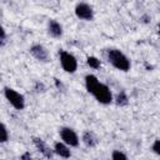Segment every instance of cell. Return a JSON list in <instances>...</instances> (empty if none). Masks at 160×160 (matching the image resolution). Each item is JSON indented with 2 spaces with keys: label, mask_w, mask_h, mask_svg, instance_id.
<instances>
[{
  "label": "cell",
  "mask_w": 160,
  "mask_h": 160,
  "mask_svg": "<svg viewBox=\"0 0 160 160\" xmlns=\"http://www.w3.org/2000/svg\"><path fill=\"white\" fill-rule=\"evenodd\" d=\"M85 86H86V90L100 104L108 105V104H110L112 101V95H111L110 89L105 84L100 82L95 75L89 74V75L85 76Z\"/></svg>",
  "instance_id": "cell-1"
},
{
  "label": "cell",
  "mask_w": 160,
  "mask_h": 160,
  "mask_svg": "<svg viewBox=\"0 0 160 160\" xmlns=\"http://www.w3.org/2000/svg\"><path fill=\"white\" fill-rule=\"evenodd\" d=\"M108 59H109V62L114 68H116L118 70H121V71H129L130 70V66H131L130 65V60L120 50L110 49L108 51Z\"/></svg>",
  "instance_id": "cell-2"
},
{
  "label": "cell",
  "mask_w": 160,
  "mask_h": 160,
  "mask_svg": "<svg viewBox=\"0 0 160 160\" xmlns=\"http://www.w3.org/2000/svg\"><path fill=\"white\" fill-rule=\"evenodd\" d=\"M4 95H5L6 100L10 102V105L12 108H15L16 110H22L25 108V99L16 90H14L11 88H4Z\"/></svg>",
  "instance_id": "cell-3"
},
{
  "label": "cell",
  "mask_w": 160,
  "mask_h": 160,
  "mask_svg": "<svg viewBox=\"0 0 160 160\" xmlns=\"http://www.w3.org/2000/svg\"><path fill=\"white\" fill-rule=\"evenodd\" d=\"M59 58H60V64H61L62 69L66 72L72 74V72L76 71V69H78V60H76V58L72 54H70V52H68L65 50H61L59 52Z\"/></svg>",
  "instance_id": "cell-4"
},
{
  "label": "cell",
  "mask_w": 160,
  "mask_h": 160,
  "mask_svg": "<svg viewBox=\"0 0 160 160\" xmlns=\"http://www.w3.org/2000/svg\"><path fill=\"white\" fill-rule=\"evenodd\" d=\"M60 138L69 146H78L79 145V138H78L76 132L70 128H61L60 129Z\"/></svg>",
  "instance_id": "cell-5"
},
{
  "label": "cell",
  "mask_w": 160,
  "mask_h": 160,
  "mask_svg": "<svg viewBox=\"0 0 160 160\" xmlns=\"http://www.w3.org/2000/svg\"><path fill=\"white\" fill-rule=\"evenodd\" d=\"M75 15L81 20L90 21L94 18V10L90 5H88L85 2H80L75 6Z\"/></svg>",
  "instance_id": "cell-6"
},
{
  "label": "cell",
  "mask_w": 160,
  "mask_h": 160,
  "mask_svg": "<svg viewBox=\"0 0 160 160\" xmlns=\"http://www.w3.org/2000/svg\"><path fill=\"white\" fill-rule=\"evenodd\" d=\"M30 54H31L36 60L42 61V62H46V61H49V59H50L48 50H46L42 45H40V44L32 45V46L30 48Z\"/></svg>",
  "instance_id": "cell-7"
},
{
  "label": "cell",
  "mask_w": 160,
  "mask_h": 160,
  "mask_svg": "<svg viewBox=\"0 0 160 160\" xmlns=\"http://www.w3.org/2000/svg\"><path fill=\"white\" fill-rule=\"evenodd\" d=\"M32 142H34V145L36 146V149L45 156V158H48V159H50V158H52V155H54V150H51L48 145H46V142L42 140V139H40V138H34L32 139Z\"/></svg>",
  "instance_id": "cell-8"
},
{
  "label": "cell",
  "mask_w": 160,
  "mask_h": 160,
  "mask_svg": "<svg viewBox=\"0 0 160 160\" xmlns=\"http://www.w3.org/2000/svg\"><path fill=\"white\" fill-rule=\"evenodd\" d=\"M48 31L50 34V36L58 39L62 35V26L56 21V20H50L49 25H48Z\"/></svg>",
  "instance_id": "cell-9"
},
{
  "label": "cell",
  "mask_w": 160,
  "mask_h": 160,
  "mask_svg": "<svg viewBox=\"0 0 160 160\" xmlns=\"http://www.w3.org/2000/svg\"><path fill=\"white\" fill-rule=\"evenodd\" d=\"M54 151H55V154H58L59 156L65 158V159L70 158V155H71V152H70V150L65 142H56L54 146Z\"/></svg>",
  "instance_id": "cell-10"
},
{
  "label": "cell",
  "mask_w": 160,
  "mask_h": 160,
  "mask_svg": "<svg viewBox=\"0 0 160 160\" xmlns=\"http://www.w3.org/2000/svg\"><path fill=\"white\" fill-rule=\"evenodd\" d=\"M82 141H84V144L86 145V146H90V148H94L95 145H96V138L94 136V134L92 132H90V131H85L84 134H82Z\"/></svg>",
  "instance_id": "cell-11"
},
{
  "label": "cell",
  "mask_w": 160,
  "mask_h": 160,
  "mask_svg": "<svg viewBox=\"0 0 160 160\" xmlns=\"http://www.w3.org/2000/svg\"><path fill=\"white\" fill-rule=\"evenodd\" d=\"M116 104L118 105H120V106H125V105H128V102H129V99H128V95H126V92L125 91H120L118 95H116Z\"/></svg>",
  "instance_id": "cell-12"
},
{
  "label": "cell",
  "mask_w": 160,
  "mask_h": 160,
  "mask_svg": "<svg viewBox=\"0 0 160 160\" xmlns=\"http://www.w3.org/2000/svg\"><path fill=\"white\" fill-rule=\"evenodd\" d=\"M86 62H88V65L91 68V69H99L100 68V60L98 59V58H95V56H89L88 59H86Z\"/></svg>",
  "instance_id": "cell-13"
},
{
  "label": "cell",
  "mask_w": 160,
  "mask_h": 160,
  "mask_svg": "<svg viewBox=\"0 0 160 160\" xmlns=\"http://www.w3.org/2000/svg\"><path fill=\"white\" fill-rule=\"evenodd\" d=\"M1 138H0V142H6L9 140V132H8V129L5 126V124H1Z\"/></svg>",
  "instance_id": "cell-14"
},
{
  "label": "cell",
  "mask_w": 160,
  "mask_h": 160,
  "mask_svg": "<svg viewBox=\"0 0 160 160\" xmlns=\"http://www.w3.org/2000/svg\"><path fill=\"white\" fill-rule=\"evenodd\" d=\"M111 158H112L114 160H120V159H121V160H126V159H128V156H126L124 152H121L120 150H114Z\"/></svg>",
  "instance_id": "cell-15"
},
{
  "label": "cell",
  "mask_w": 160,
  "mask_h": 160,
  "mask_svg": "<svg viewBox=\"0 0 160 160\" xmlns=\"http://www.w3.org/2000/svg\"><path fill=\"white\" fill-rule=\"evenodd\" d=\"M152 150L155 154H158L160 156V140H155L152 144Z\"/></svg>",
  "instance_id": "cell-16"
},
{
  "label": "cell",
  "mask_w": 160,
  "mask_h": 160,
  "mask_svg": "<svg viewBox=\"0 0 160 160\" xmlns=\"http://www.w3.org/2000/svg\"><path fill=\"white\" fill-rule=\"evenodd\" d=\"M5 39H6V35H5V29L1 28V45L5 44Z\"/></svg>",
  "instance_id": "cell-17"
},
{
  "label": "cell",
  "mask_w": 160,
  "mask_h": 160,
  "mask_svg": "<svg viewBox=\"0 0 160 160\" xmlns=\"http://www.w3.org/2000/svg\"><path fill=\"white\" fill-rule=\"evenodd\" d=\"M20 159H22V160H25V159H31V155H30V152H25L24 155L20 156Z\"/></svg>",
  "instance_id": "cell-18"
},
{
  "label": "cell",
  "mask_w": 160,
  "mask_h": 160,
  "mask_svg": "<svg viewBox=\"0 0 160 160\" xmlns=\"http://www.w3.org/2000/svg\"><path fill=\"white\" fill-rule=\"evenodd\" d=\"M141 19H142V20H144V22H149V20H150V18H149V16H148V15H144V16H142V18H141Z\"/></svg>",
  "instance_id": "cell-19"
},
{
  "label": "cell",
  "mask_w": 160,
  "mask_h": 160,
  "mask_svg": "<svg viewBox=\"0 0 160 160\" xmlns=\"http://www.w3.org/2000/svg\"><path fill=\"white\" fill-rule=\"evenodd\" d=\"M159 32H160V22H159Z\"/></svg>",
  "instance_id": "cell-20"
}]
</instances>
